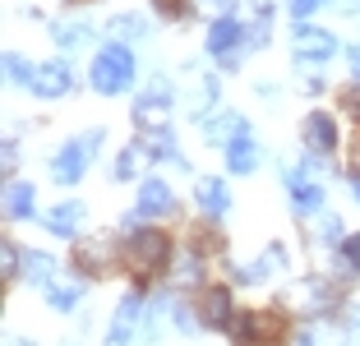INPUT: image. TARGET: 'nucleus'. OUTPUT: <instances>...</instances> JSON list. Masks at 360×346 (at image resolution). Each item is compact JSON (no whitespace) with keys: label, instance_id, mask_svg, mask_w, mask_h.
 <instances>
[{"label":"nucleus","instance_id":"1","mask_svg":"<svg viewBox=\"0 0 360 346\" xmlns=\"http://www.w3.org/2000/svg\"><path fill=\"white\" fill-rule=\"evenodd\" d=\"M129 79H134V56L125 46H102L93 60V88L106 97H116L129 88Z\"/></svg>","mask_w":360,"mask_h":346},{"label":"nucleus","instance_id":"2","mask_svg":"<svg viewBox=\"0 0 360 346\" xmlns=\"http://www.w3.org/2000/svg\"><path fill=\"white\" fill-rule=\"evenodd\" d=\"M97 148H102V129H88V134H79L75 143H65L60 153L51 158V176L60 180V185H75V180H84L88 162L97 158Z\"/></svg>","mask_w":360,"mask_h":346},{"label":"nucleus","instance_id":"3","mask_svg":"<svg viewBox=\"0 0 360 346\" xmlns=\"http://www.w3.org/2000/svg\"><path fill=\"white\" fill-rule=\"evenodd\" d=\"M167 254H171V241L162 236V231H139L134 241H129V268H134V277H153L167 263Z\"/></svg>","mask_w":360,"mask_h":346},{"label":"nucleus","instance_id":"4","mask_svg":"<svg viewBox=\"0 0 360 346\" xmlns=\"http://www.w3.org/2000/svg\"><path fill=\"white\" fill-rule=\"evenodd\" d=\"M338 51V37H333L328 28H314V23H300L296 32H291V56H296V65H323L328 56Z\"/></svg>","mask_w":360,"mask_h":346},{"label":"nucleus","instance_id":"5","mask_svg":"<svg viewBox=\"0 0 360 346\" xmlns=\"http://www.w3.org/2000/svg\"><path fill=\"white\" fill-rule=\"evenodd\" d=\"M134 125L148 129V134H162V129L171 125V102H167V88H153L148 97H139L134 102Z\"/></svg>","mask_w":360,"mask_h":346},{"label":"nucleus","instance_id":"6","mask_svg":"<svg viewBox=\"0 0 360 346\" xmlns=\"http://www.w3.org/2000/svg\"><path fill=\"white\" fill-rule=\"evenodd\" d=\"M70 84H75V79H70V65H65V60H42L28 88L37 97H46V102H51V97H65V93H70Z\"/></svg>","mask_w":360,"mask_h":346},{"label":"nucleus","instance_id":"7","mask_svg":"<svg viewBox=\"0 0 360 346\" xmlns=\"http://www.w3.org/2000/svg\"><path fill=\"white\" fill-rule=\"evenodd\" d=\"M139 212H143V217H167V212H176V194H171L167 189V180H143V185H139V203H134Z\"/></svg>","mask_w":360,"mask_h":346},{"label":"nucleus","instance_id":"8","mask_svg":"<svg viewBox=\"0 0 360 346\" xmlns=\"http://www.w3.org/2000/svg\"><path fill=\"white\" fill-rule=\"evenodd\" d=\"M300 134H305L309 153H333V148H338V125H333V115H323V111H309Z\"/></svg>","mask_w":360,"mask_h":346},{"label":"nucleus","instance_id":"9","mask_svg":"<svg viewBox=\"0 0 360 346\" xmlns=\"http://www.w3.org/2000/svg\"><path fill=\"white\" fill-rule=\"evenodd\" d=\"M139 314H143V300H139V295H125V300H120V309H116V323H111V333H106V342H111V346L134 342Z\"/></svg>","mask_w":360,"mask_h":346},{"label":"nucleus","instance_id":"10","mask_svg":"<svg viewBox=\"0 0 360 346\" xmlns=\"http://www.w3.org/2000/svg\"><path fill=\"white\" fill-rule=\"evenodd\" d=\"M75 263H79V273L102 277V273H111L116 254H111V245H106V241H84V245L75 250Z\"/></svg>","mask_w":360,"mask_h":346},{"label":"nucleus","instance_id":"11","mask_svg":"<svg viewBox=\"0 0 360 346\" xmlns=\"http://www.w3.org/2000/svg\"><path fill=\"white\" fill-rule=\"evenodd\" d=\"M333 300H338L333 282H319V277H309V282H300L296 291H291V305H296V309H309V314H319V309H328Z\"/></svg>","mask_w":360,"mask_h":346},{"label":"nucleus","instance_id":"12","mask_svg":"<svg viewBox=\"0 0 360 346\" xmlns=\"http://www.w3.org/2000/svg\"><path fill=\"white\" fill-rule=\"evenodd\" d=\"M226 162H231L236 176H250V171L259 167V139L250 134V129H240V134L226 143Z\"/></svg>","mask_w":360,"mask_h":346},{"label":"nucleus","instance_id":"13","mask_svg":"<svg viewBox=\"0 0 360 346\" xmlns=\"http://www.w3.org/2000/svg\"><path fill=\"white\" fill-rule=\"evenodd\" d=\"M240 42H245V28L226 14V19H212V28H208V51H217V56H231V51H240Z\"/></svg>","mask_w":360,"mask_h":346},{"label":"nucleus","instance_id":"14","mask_svg":"<svg viewBox=\"0 0 360 346\" xmlns=\"http://www.w3.org/2000/svg\"><path fill=\"white\" fill-rule=\"evenodd\" d=\"M277 337H282V323H277L273 314H245L240 319V342H259V346H273Z\"/></svg>","mask_w":360,"mask_h":346},{"label":"nucleus","instance_id":"15","mask_svg":"<svg viewBox=\"0 0 360 346\" xmlns=\"http://www.w3.org/2000/svg\"><path fill=\"white\" fill-rule=\"evenodd\" d=\"M194 194H199V208L208 212L212 222H217V217H222L226 208H231V194H226V185H222V180H217V176H203Z\"/></svg>","mask_w":360,"mask_h":346},{"label":"nucleus","instance_id":"16","mask_svg":"<svg viewBox=\"0 0 360 346\" xmlns=\"http://www.w3.org/2000/svg\"><path fill=\"white\" fill-rule=\"evenodd\" d=\"M23 282H28V286H51L56 282V259H51V254H42V250H28V254H23Z\"/></svg>","mask_w":360,"mask_h":346},{"label":"nucleus","instance_id":"17","mask_svg":"<svg viewBox=\"0 0 360 346\" xmlns=\"http://www.w3.org/2000/svg\"><path fill=\"white\" fill-rule=\"evenodd\" d=\"M79 226H84V203H56L46 212V231L51 236H75Z\"/></svg>","mask_w":360,"mask_h":346},{"label":"nucleus","instance_id":"18","mask_svg":"<svg viewBox=\"0 0 360 346\" xmlns=\"http://www.w3.org/2000/svg\"><path fill=\"white\" fill-rule=\"evenodd\" d=\"M32 203H37V194H32L28 180H10V189H5V217H10V222L28 217Z\"/></svg>","mask_w":360,"mask_h":346},{"label":"nucleus","instance_id":"19","mask_svg":"<svg viewBox=\"0 0 360 346\" xmlns=\"http://www.w3.org/2000/svg\"><path fill=\"white\" fill-rule=\"evenodd\" d=\"M245 129V120L236 111H222V115H212L208 120V143H231L236 134Z\"/></svg>","mask_w":360,"mask_h":346},{"label":"nucleus","instance_id":"20","mask_svg":"<svg viewBox=\"0 0 360 346\" xmlns=\"http://www.w3.org/2000/svg\"><path fill=\"white\" fill-rule=\"evenodd\" d=\"M226 314H231V300H226L222 286H212V291L203 295V319H208L212 328H226Z\"/></svg>","mask_w":360,"mask_h":346},{"label":"nucleus","instance_id":"21","mask_svg":"<svg viewBox=\"0 0 360 346\" xmlns=\"http://www.w3.org/2000/svg\"><path fill=\"white\" fill-rule=\"evenodd\" d=\"M79 295H84V286H79V282H51V286H46V300H51V309H75Z\"/></svg>","mask_w":360,"mask_h":346},{"label":"nucleus","instance_id":"22","mask_svg":"<svg viewBox=\"0 0 360 346\" xmlns=\"http://www.w3.org/2000/svg\"><path fill=\"white\" fill-rule=\"evenodd\" d=\"M51 37H56V46L75 51V46H84V42H88V28H84V23H56Z\"/></svg>","mask_w":360,"mask_h":346},{"label":"nucleus","instance_id":"23","mask_svg":"<svg viewBox=\"0 0 360 346\" xmlns=\"http://www.w3.org/2000/svg\"><path fill=\"white\" fill-rule=\"evenodd\" d=\"M111 32H116V37H125V42H134V37H148L143 19H134V14H116V19H111Z\"/></svg>","mask_w":360,"mask_h":346},{"label":"nucleus","instance_id":"24","mask_svg":"<svg viewBox=\"0 0 360 346\" xmlns=\"http://www.w3.org/2000/svg\"><path fill=\"white\" fill-rule=\"evenodd\" d=\"M5 74H10V84H32V74H37V65H28L19 51L5 56Z\"/></svg>","mask_w":360,"mask_h":346},{"label":"nucleus","instance_id":"25","mask_svg":"<svg viewBox=\"0 0 360 346\" xmlns=\"http://www.w3.org/2000/svg\"><path fill=\"white\" fill-rule=\"evenodd\" d=\"M323 208V185H300L296 189V212H314Z\"/></svg>","mask_w":360,"mask_h":346},{"label":"nucleus","instance_id":"26","mask_svg":"<svg viewBox=\"0 0 360 346\" xmlns=\"http://www.w3.org/2000/svg\"><path fill=\"white\" fill-rule=\"evenodd\" d=\"M0 263H5V282H14V277L23 273V254L14 241H5V254H0Z\"/></svg>","mask_w":360,"mask_h":346},{"label":"nucleus","instance_id":"27","mask_svg":"<svg viewBox=\"0 0 360 346\" xmlns=\"http://www.w3.org/2000/svg\"><path fill=\"white\" fill-rule=\"evenodd\" d=\"M231 5H236V0H194V10L208 14V19H226V14H231Z\"/></svg>","mask_w":360,"mask_h":346},{"label":"nucleus","instance_id":"28","mask_svg":"<svg viewBox=\"0 0 360 346\" xmlns=\"http://www.w3.org/2000/svg\"><path fill=\"white\" fill-rule=\"evenodd\" d=\"M319 241H323V245H338V241H342V222L333 217V212L319 222Z\"/></svg>","mask_w":360,"mask_h":346},{"label":"nucleus","instance_id":"29","mask_svg":"<svg viewBox=\"0 0 360 346\" xmlns=\"http://www.w3.org/2000/svg\"><path fill=\"white\" fill-rule=\"evenodd\" d=\"M134 167H139V148H125L120 162H116V180H129V176H134Z\"/></svg>","mask_w":360,"mask_h":346},{"label":"nucleus","instance_id":"30","mask_svg":"<svg viewBox=\"0 0 360 346\" xmlns=\"http://www.w3.org/2000/svg\"><path fill=\"white\" fill-rule=\"evenodd\" d=\"M282 268H286L282 245H268V254H264V273H282Z\"/></svg>","mask_w":360,"mask_h":346},{"label":"nucleus","instance_id":"31","mask_svg":"<svg viewBox=\"0 0 360 346\" xmlns=\"http://www.w3.org/2000/svg\"><path fill=\"white\" fill-rule=\"evenodd\" d=\"M323 5H328V0H291V14H296V19H309V14L323 10Z\"/></svg>","mask_w":360,"mask_h":346},{"label":"nucleus","instance_id":"32","mask_svg":"<svg viewBox=\"0 0 360 346\" xmlns=\"http://www.w3.org/2000/svg\"><path fill=\"white\" fill-rule=\"evenodd\" d=\"M153 10H158L162 19H180V10H185V0H153Z\"/></svg>","mask_w":360,"mask_h":346},{"label":"nucleus","instance_id":"33","mask_svg":"<svg viewBox=\"0 0 360 346\" xmlns=\"http://www.w3.org/2000/svg\"><path fill=\"white\" fill-rule=\"evenodd\" d=\"M176 328H180V333H194V328H199V323H194V314L185 309V305L176 309Z\"/></svg>","mask_w":360,"mask_h":346},{"label":"nucleus","instance_id":"34","mask_svg":"<svg viewBox=\"0 0 360 346\" xmlns=\"http://www.w3.org/2000/svg\"><path fill=\"white\" fill-rule=\"evenodd\" d=\"M347 342H360V309L347 314Z\"/></svg>","mask_w":360,"mask_h":346},{"label":"nucleus","instance_id":"35","mask_svg":"<svg viewBox=\"0 0 360 346\" xmlns=\"http://www.w3.org/2000/svg\"><path fill=\"white\" fill-rule=\"evenodd\" d=\"M347 268H360V236L347 241Z\"/></svg>","mask_w":360,"mask_h":346},{"label":"nucleus","instance_id":"36","mask_svg":"<svg viewBox=\"0 0 360 346\" xmlns=\"http://www.w3.org/2000/svg\"><path fill=\"white\" fill-rule=\"evenodd\" d=\"M347 56H351V74H356V79H360V46H351Z\"/></svg>","mask_w":360,"mask_h":346},{"label":"nucleus","instance_id":"37","mask_svg":"<svg viewBox=\"0 0 360 346\" xmlns=\"http://www.w3.org/2000/svg\"><path fill=\"white\" fill-rule=\"evenodd\" d=\"M351 194H356V203H360V171L351 176Z\"/></svg>","mask_w":360,"mask_h":346}]
</instances>
